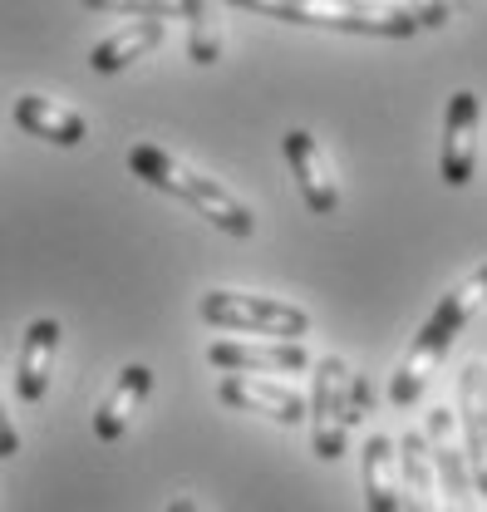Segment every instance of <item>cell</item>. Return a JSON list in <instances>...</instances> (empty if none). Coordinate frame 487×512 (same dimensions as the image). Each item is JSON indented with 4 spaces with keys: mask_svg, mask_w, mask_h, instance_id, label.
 <instances>
[{
    "mask_svg": "<svg viewBox=\"0 0 487 512\" xmlns=\"http://www.w3.org/2000/svg\"><path fill=\"white\" fill-rule=\"evenodd\" d=\"M483 306H487V261H483V266H473V271H468L458 286H448V296L433 306V316L424 320V330L414 335L409 355L399 360V370H394V380H389V399H394V409H409V404H419V394H424L428 375L443 365V355L453 350L458 330L478 316Z\"/></svg>",
    "mask_w": 487,
    "mask_h": 512,
    "instance_id": "cell-1",
    "label": "cell"
},
{
    "mask_svg": "<svg viewBox=\"0 0 487 512\" xmlns=\"http://www.w3.org/2000/svg\"><path fill=\"white\" fill-rule=\"evenodd\" d=\"M128 173H133L138 183H148V188L187 202L197 217H207V222H212L217 232H227V237H251V232H256V212L246 207L237 192L222 188L217 178H207V173H197V168H187L183 158H173V153L158 148V143H133V148H128Z\"/></svg>",
    "mask_w": 487,
    "mask_h": 512,
    "instance_id": "cell-2",
    "label": "cell"
},
{
    "mask_svg": "<svg viewBox=\"0 0 487 512\" xmlns=\"http://www.w3.org/2000/svg\"><path fill=\"white\" fill-rule=\"evenodd\" d=\"M163 35H168L163 20H133V25L114 30L109 40H99V45L89 50V69H94V74H119V69H128L133 60H143L148 50H158Z\"/></svg>",
    "mask_w": 487,
    "mask_h": 512,
    "instance_id": "cell-16",
    "label": "cell"
},
{
    "mask_svg": "<svg viewBox=\"0 0 487 512\" xmlns=\"http://www.w3.org/2000/svg\"><path fill=\"white\" fill-rule=\"evenodd\" d=\"M15 453H20V434H15V424H10L5 404H0V458H15Z\"/></svg>",
    "mask_w": 487,
    "mask_h": 512,
    "instance_id": "cell-22",
    "label": "cell"
},
{
    "mask_svg": "<svg viewBox=\"0 0 487 512\" xmlns=\"http://www.w3.org/2000/svg\"><path fill=\"white\" fill-rule=\"evenodd\" d=\"M15 124L25 128L30 138H45V143H55V148H79V143L89 138L84 114L64 109L55 99H40V94H20V99H15Z\"/></svg>",
    "mask_w": 487,
    "mask_h": 512,
    "instance_id": "cell-14",
    "label": "cell"
},
{
    "mask_svg": "<svg viewBox=\"0 0 487 512\" xmlns=\"http://www.w3.org/2000/svg\"><path fill=\"white\" fill-rule=\"evenodd\" d=\"M207 365L227 375H301L310 370L305 340H212Z\"/></svg>",
    "mask_w": 487,
    "mask_h": 512,
    "instance_id": "cell-7",
    "label": "cell"
},
{
    "mask_svg": "<svg viewBox=\"0 0 487 512\" xmlns=\"http://www.w3.org/2000/svg\"><path fill=\"white\" fill-rule=\"evenodd\" d=\"M281 153H286V163H291V178H296V188H301L305 207H310L315 217H330V212L340 207V183H335V168H330L325 148L315 143V133H310V128H286Z\"/></svg>",
    "mask_w": 487,
    "mask_h": 512,
    "instance_id": "cell-9",
    "label": "cell"
},
{
    "mask_svg": "<svg viewBox=\"0 0 487 512\" xmlns=\"http://www.w3.org/2000/svg\"><path fill=\"white\" fill-rule=\"evenodd\" d=\"M424 444H428V458H433V483H438V498L448 503V512H473V473H468V458H463V448H458V434H453V414H448V404L428 409Z\"/></svg>",
    "mask_w": 487,
    "mask_h": 512,
    "instance_id": "cell-8",
    "label": "cell"
},
{
    "mask_svg": "<svg viewBox=\"0 0 487 512\" xmlns=\"http://www.w3.org/2000/svg\"><path fill=\"white\" fill-rule=\"evenodd\" d=\"M227 5L266 15V20L345 30V35H379V40H414L419 35V20L389 0H227Z\"/></svg>",
    "mask_w": 487,
    "mask_h": 512,
    "instance_id": "cell-3",
    "label": "cell"
},
{
    "mask_svg": "<svg viewBox=\"0 0 487 512\" xmlns=\"http://www.w3.org/2000/svg\"><path fill=\"white\" fill-rule=\"evenodd\" d=\"M197 316L212 330H242V335H266V340H305L310 335V311L276 301V296H246V291H202Z\"/></svg>",
    "mask_w": 487,
    "mask_h": 512,
    "instance_id": "cell-4",
    "label": "cell"
},
{
    "mask_svg": "<svg viewBox=\"0 0 487 512\" xmlns=\"http://www.w3.org/2000/svg\"><path fill=\"white\" fill-rule=\"evenodd\" d=\"M84 5L104 15H133V20H187L197 0H84Z\"/></svg>",
    "mask_w": 487,
    "mask_h": 512,
    "instance_id": "cell-19",
    "label": "cell"
},
{
    "mask_svg": "<svg viewBox=\"0 0 487 512\" xmlns=\"http://www.w3.org/2000/svg\"><path fill=\"white\" fill-rule=\"evenodd\" d=\"M217 399L227 409H246V414H266L276 424H305V399L281 380H256V375H227L217 384Z\"/></svg>",
    "mask_w": 487,
    "mask_h": 512,
    "instance_id": "cell-11",
    "label": "cell"
},
{
    "mask_svg": "<svg viewBox=\"0 0 487 512\" xmlns=\"http://www.w3.org/2000/svg\"><path fill=\"white\" fill-rule=\"evenodd\" d=\"M360 468H365V512H404L399 508V458L394 439L369 434L360 448Z\"/></svg>",
    "mask_w": 487,
    "mask_h": 512,
    "instance_id": "cell-17",
    "label": "cell"
},
{
    "mask_svg": "<svg viewBox=\"0 0 487 512\" xmlns=\"http://www.w3.org/2000/svg\"><path fill=\"white\" fill-rule=\"evenodd\" d=\"M345 384H350V365L340 355L310 360V399H305V419H310V444L315 458L335 463L350 439V404H345Z\"/></svg>",
    "mask_w": 487,
    "mask_h": 512,
    "instance_id": "cell-5",
    "label": "cell"
},
{
    "mask_svg": "<svg viewBox=\"0 0 487 512\" xmlns=\"http://www.w3.org/2000/svg\"><path fill=\"white\" fill-rule=\"evenodd\" d=\"M55 355H60V320L55 316L30 320L25 325V340H20V365H15V394H20V404H40L50 394Z\"/></svg>",
    "mask_w": 487,
    "mask_h": 512,
    "instance_id": "cell-12",
    "label": "cell"
},
{
    "mask_svg": "<svg viewBox=\"0 0 487 512\" xmlns=\"http://www.w3.org/2000/svg\"><path fill=\"white\" fill-rule=\"evenodd\" d=\"M187 55H192V64H217V55H222V30H217L212 0H197L187 10Z\"/></svg>",
    "mask_w": 487,
    "mask_h": 512,
    "instance_id": "cell-18",
    "label": "cell"
},
{
    "mask_svg": "<svg viewBox=\"0 0 487 512\" xmlns=\"http://www.w3.org/2000/svg\"><path fill=\"white\" fill-rule=\"evenodd\" d=\"M148 394H153V370L148 365H123L109 399L94 409V439L99 444H119L128 434V424H133V414L148 404Z\"/></svg>",
    "mask_w": 487,
    "mask_h": 512,
    "instance_id": "cell-13",
    "label": "cell"
},
{
    "mask_svg": "<svg viewBox=\"0 0 487 512\" xmlns=\"http://www.w3.org/2000/svg\"><path fill=\"white\" fill-rule=\"evenodd\" d=\"M394 458H399V508L433 512L438 508V483H433V458H428L424 429H409L394 444Z\"/></svg>",
    "mask_w": 487,
    "mask_h": 512,
    "instance_id": "cell-15",
    "label": "cell"
},
{
    "mask_svg": "<svg viewBox=\"0 0 487 512\" xmlns=\"http://www.w3.org/2000/svg\"><path fill=\"white\" fill-rule=\"evenodd\" d=\"M404 10L419 20V30H443L448 25V0H404Z\"/></svg>",
    "mask_w": 487,
    "mask_h": 512,
    "instance_id": "cell-20",
    "label": "cell"
},
{
    "mask_svg": "<svg viewBox=\"0 0 487 512\" xmlns=\"http://www.w3.org/2000/svg\"><path fill=\"white\" fill-rule=\"evenodd\" d=\"M478 124H483V99L473 89H458L443 114V153H438V178L448 188H468L478 173Z\"/></svg>",
    "mask_w": 487,
    "mask_h": 512,
    "instance_id": "cell-6",
    "label": "cell"
},
{
    "mask_svg": "<svg viewBox=\"0 0 487 512\" xmlns=\"http://www.w3.org/2000/svg\"><path fill=\"white\" fill-rule=\"evenodd\" d=\"M345 404H350V424H360L369 414V380L350 370V384H345Z\"/></svg>",
    "mask_w": 487,
    "mask_h": 512,
    "instance_id": "cell-21",
    "label": "cell"
},
{
    "mask_svg": "<svg viewBox=\"0 0 487 512\" xmlns=\"http://www.w3.org/2000/svg\"><path fill=\"white\" fill-rule=\"evenodd\" d=\"M463 424V458H468V473H473V493L487 498V370L473 360L463 375H458V414Z\"/></svg>",
    "mask_w": 487,
    "mask_h": 512,
    "instance_id": "cell-10",
    "label": "cell"
},
{
    "mask_svg": "<svg viewBox=\"0 0 487 512\" xmlns=\"http://www.w3.org/2000/svg\"><path fill=\"white\" fill-rule=\"evenodd\" d=\"M168 512H197V503H192V498H173V503H168Z\"/></svg>",
    "mask_w": 487,
    "mask_h": 512,
    "instance_id": "cell-23",
    "label": "cell"
}]
</instances>
